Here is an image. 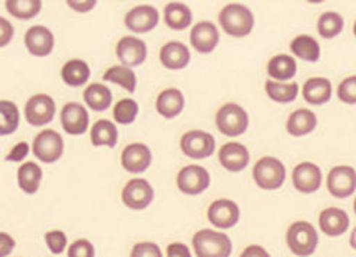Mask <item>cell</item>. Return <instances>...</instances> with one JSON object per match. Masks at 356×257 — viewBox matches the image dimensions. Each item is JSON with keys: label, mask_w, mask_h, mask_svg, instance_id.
Returning <instances> with one entry per match:
<instances>
[{"label": "cell", "mask_w": 356, "mask_h": 257, "mask_svg": "<svg viewBox=\"0 0 356 257\" xmlns=\"http://www.w3.org/2000/svg\"><path fill=\"white\" fill-rule=\"evenodd\" d=\"M218 22L227 35L233 38H245L252 34L254 28V15L245 5L230 3L221 9Z\"/></svg>", "instance_id": "cell-1"}, {"label": "cell", "mask_w": 356, "mask_h": 257, "mask_svg": "<svg viewBox=\"0 0 356 257\" xmlns=\"http://www.w3.org/2000/svg\"><path fill=\"white\" fill-rule=\"evenodd\" d=\"M197 257H230L233 251L232 240L227 234L214 230H201L192 238Z\"/></svg>", "instance_id": "cell-2"}, {"label": "cell", "mask_w": 356, "mask_h": 257, "mask_svg": "<svg viewBox=\"0 0 356 257\" xmlns=\"http://www.w3.org/2000/svg\"><path fill=\"white\" fill-rule=\"evenodd\" d=\"M286 179L285 165L280 158L265 156L253 166V181L264 190H277L282 188Z\"/></svg>", "instance_id": "cell-3"}, {"label": "cell", "mask_w": 356, "mask_h": 257, "mask_svg": "<svg viewBox=\"0 0 356 257\" xmlns=\"http://www.w3.org/2000/svg\"><path fill=\"white\" fill-rule=\"evenodd\" d=\"M216 125L218 131L227 137H240L248 131L249 115L246 109L238 103H224L216 115Z\"/></svg>", "instance_id": "cell-4"}, {"label": "cell", "mask_w": 356, "mask_h": 257, "mask_svg": "<svg viewBox=\"0 0 356 257\" xmlns=\"http://www.w3.org/2000/svg\"><path fill=\"white\" fill-rule=\"evenodd\" d=\"M286 244L296 256L309 257L318 246V234L310 222L297 221L286 231Z\"/></svg>", "instance_id": "cell-5"}, {"label": "cell", "mask_w": 356, "mask_h": 257, "mask_svg": "<svg viewBox=\"0 0 356 257\" xmlns=\"http://www.w3.org/2000/svg\"><path fill=\"white\" fill-rule=\"evenodd\" d=\"M32 153L44 165H53L63 157L64 140L54 130H42L32 141Z\"/></svg>", "instance_id": "cell-6"}, {"label": "cell", "mask_w": 356, "mask_h": 257, "mask_svg": "<svg viewBox=\"0 0 356 257\" xmlns=\"http://www.w3.org/2000/svg\"><path fill=\"white\" fill-rule=\"evenodd\" d=\"M57 112L54 99L50 94L37 93L25 103V119L32 126H44L53 122Z\"/></svg>", "instance_id": "cell-7"}, {"label": "cell", "mask_w": 356, "mask_h": 257, "mask_svg": "<svg viewBox=\"0 0 356 257\" xmlns=\"http://www.w3.org/2000/svg\"><path fill=\"white\" fill-rule=\"evenodd\" d=\"M182 153L193 160L211 157L216 151V138L213 134L201 130H191L181 138Z\"/></svg>", "instance_id": "cell-8"}, {"label": "cell", "mask_w": 356, "mask_h": 257, "mask_svg": "<svg viewBox=\"0 0 356 257\" xmlns=\"http://www.w3.org/2000/svg\"><path fill=\"white\" fill-rule=\"evenodd\" d=\"M176 185L185 195H200L211 185L209 172L198 165L185 166L177 173Z\"/></svg>", "instance_id": "cell-9"}, {"label": "cell", "mask_w": 356, "mask_h": 257, "mask_svg": "<svg viewBox=\"0 0 356 257\" xmlns=\"http://www.w3.org/2000/svg\"><path fill=\"white\" fill-rule=\"evenodd\" d=\"M327 190L337 199H346L356 190V170L352 166H334L327 174Z\"/></svg>", "instance_id": "cell-10"}, {"label": "cell", "mask_w": 356, "mask_h": 257, "mask_svg": "<svg viewBox=\"0 0 356 257\" xmlns=\"http://www.w3.org/2000/svg\"><path fill=\"white\" fill-rule=\"evenodd\" d=\"M154 198V189L149 181L136 178L128 181L122 189V202L133 211H143Z\"/></svg>", "instance_id": "cell-11"}, {"label": "cell", "mask_w": 356, "mask_h": 257, "mask_svg": "<svg viewBox=\"0 0 356 257\" xmlns=\"http://www.w3.org/2000/svg\"><path fill=\"white\" fill-rule=\"evenodd\" d=\"M63 130L69 135H82L89 130L90 117L86 106L79 102H69L60 112Z\"/></svg>", "instance_id": "cell-12"}, {"label": "cell", "mask_w": 356, "mask_h": 257, "mask_svg": "<svg viewBox=\"0 0 356 257\" xmlns=\"http://www.w3.org/2000/svg\"><path fill=\"white\" fill-rule=\"evenodd\" d=\"M160 22V13L152 5H140L128 10L124 16V25L134 34H145L153 31Z\"/></svg>", "instance_id": "cell-13"}, {"label": "cell", "mask_w": 356, "mask_h": 257, "mask_svg": "<svg viewBox=\"0 0 356 257\" xmlns=\"http://www.w3.org/2000/svg\"><path fill=\"white\" fill-rule=\"evenodd\" d=\"M153 163V153L143 142H131L121 153V165L125 172L140 174L147 170Z\"/></svg>", "instance_id": "cell-14"}, {"label": "cell", "mask_w": 356, "mask_h": 257, "mask_svg": "<svg viewBox=\"0 0 356 257\" xmlns=\"http://www.w3.org/2000/svg\"><path fill=\"white\" fill-rule=\"evenodd\" d=\"M189 41L192 48H195L200 54L213 53L220 44L218 26L209 21H201L192 26Z\"/></svg>", "instance_id": "cell-15"}, {"label": "cell", "mask_w": 356, "mask_h": 257, "mask_svg": "<svg viewBox=\"0 0 356 257\" xmlns=\"http://www.w3.org/2000/svg\"><path fill=\"white\" fill-rule=\"evenodd\" d=\"M115 54L121 64L128 67H137L147 60V44L137 37H122L117 42Z\"/></svg>", "instance_id": "cell-16"}, {"label": "cell", "mask_w": 356, "mask_h": 257, "mask_svg": "<svg viewBox=\"0 0 356 257\" xmlns=\"http://www.w3.org/2000/svg\"><path fill=\"white\" fill-rule=\"evenodd\" d=\"M207 217L220 230L233 229L240 219V208L230 199H217L208 208Z\"/></svg>", "instance_id": "cell-17"}, {"label": "cell", "mask_w": 356, "mask_h": 257, "mask_svg": "<svg viewBox=\"0 0 356 257\" xmlns=\"http://www.w3.org/2000/svg\"><path fill=\"white\" fill-rule=\"evenodd\" d=\"M25 47L28 53L34 57L50 56L56 47L54 34L42 25L31 26L25 34Z\"/></svg>", "instance_id": "cell-18"}, {"label": "cell", "mask_w": 356, "mask_h": 257, "mask_svg": "<svg viewBox=\"0 0 356 257\" xmlns=\"http://www.w3.org/2000/svg\"><path fill=\"white\" fill-rule=\"evenodd\" d=\"M218 162L225 170L238 173L241 170H245L250 163L249 149L245 144L237 141L225 142L218 151Z\"/></svg>", "instance_id": "cell-19"}, {"label": "cell", "mask_w": 356, "mask_h": 257, "mask_svg": "<svg viewBox=\"0 0 356 257\" xmlns=\"http://www.w3.org/2000/svg\"><path fill=\"white\" fill-rule=\"evenodd\" d=\"M323 183L321 169L313 162H302L293 170V185L301 194H314Z\"/></svg>", "instance_id": "cell-20"}, {"label": "cell", "mask_w": 356, "mask_h": 257, "mask_svg": "<svg viewBox=\"0 0 356 257\" xmlns=\"http://www.w3.org/2000/svg\"><path fill=\"white\" fill-rule=\"evenodd\" d=\"M159 58L168 70H184L191 61V51L181 41H169L160 48Z\"/></svg>", "instance_id": "cell-21"}, {"label": "cell", "mask_w": 356, "mask_h": 257, "mask_svg": "<svg viewBox=\"0 0 356 257\" xmlns=\"http://www.w3.org/2000/svg\"><path fill=\"white\" fill-rule=\"evenodd\" d=\"M185 108V96L177 88H168L161 90L156 99V110L165 119L179 117Z\"/></svg>", "instance_id": "cell-22"}, {"label": "cell", "mask_w": 356, "mask_h": 257, "mask_svg": "<svg viewBox=\"0 0 356 257\" xmlns=\"http://www.w3.org/2000/svg\"><path fill=\"white\" fill-rule=\"evenodd\" d=\"M349 215L341 208H326L318 217L320 230L329 237H339L345 234L349 229Z\"/></svg>", "instance_id": "cell-23"}, {"label": "cell", "mask_w": 356, "mask_h": 257, "mask_svg": "<svg viewBox=\"0 0 356 257\" xmlns=\"http://www.w3.org/2000/svg\"><path fill=\"white\" fill-rule=\"evenodd\" d=\"M332 82L326 77H312L302 86L304 101L313 106L326 105L332 99Z\"/></svg>", "instance_id": "cell-24"}, {"label": "cell", "mask_w": 356, "mask_h": 257, "mask_svg": "<svg viewBox=\"0 0 356 257\" xmlns=\"http://www.w3.org/2000/svg\"><path fill=\"white\" fill-rule=\"evenodd\" d=\"M318 119L313 110L300 108L294 110L286 119V133L293 137H305L317 128Z\"/></svg>", "instance_id": "cell-25"}, {"label": "cell", "mask_w": 356, "mask_h": 257, "mask_svg": "<svg viewBox=\"0 0 356 257\" xmlns=\"http://www.w3.org/2000/svg\"><path fill=\"white\" fill-rule=\"evenodd\" d=\"M118 137L117 124L109 119H98L90 128V142L93 147L115 149Z\"/></svg>", "instance_id": "cell-26"}, {"label": "cell", "mask_w": 356, "mask_h": 257, "mask_svg": "<svg viewBox=\"0 0 356 257\" xmlns=\"http://www.w3.org/2000/svg\"><path fill=\"white\" fill-rule=\"evenodd\" d=\"M268 74L275 82H289L297 74V61L289 54L273 56L268 63Z\"/></svg>", "instance_id": "cell-27"}, {"label": "cell", "mask_w": 356, "mask_h": 257, "mask_svg": "<svg viewBox=\"0 0 356 257\" xmlns=\"http://www.w3.org/2000/svg\"><path fill=\"white\" fill-rule=\"evenodd\" d=\"M63 82L70 88H80L89 82L90 67L85 60L72 58L61 67Z\"/></svg>", "instance_id": "cell-28"}, {"label": "cell", "mask_w": 356, "mask_h": 257, "mask_svg": "<svg viewBox=\"0 0 356 257\" xmlns=\"http://www.w3.org/2000/svg\"><path fill=\"white\" fill-rule=\"evenodd\" d=\"M83 101L95 112H104L114 102L111 89L102 83H90L83 92Z\"/></svg>", "instance_id": "cell-29"}, {"label": "cell", "mask_w": 356, "mask_h": 257, "mask_svg": "<svg viewBox=\"0 0 356 257\" xmlns=\"http://www.w3.org/2000/svg\"><path fill=\"white\" fill-rule=\"evenodd\" d=\"M165 24L173 31H184L192 25V10L181 2H172L165 6Z\"/></svg>", "instance_id": "cell-30"}, {"label": "cell", "mask_w": 356, "mask_h": 257, "mask_svg": "<svg viewBox=\"0 0 356 257\" xmlns=\"http://www.w3.org/2000/svg\"><path fill=\"white\" fill-rule=\"evenodd\" d=\"M289 50L297 58L309 63H317L321 56V48L312 35H297L289 44Z\"/></svg>", "instance_id": "cell-31"}, {"label": "cell", "mask_w": 356, "mask_h": 257, "mask_svg": "<svg viewBox=\"0 0 356 257\" xmlns=\"http://www.w3.org/2000/svg\"><path fill=\"white\" fill-rule=\"evenodd\" d=\"M44 172L40 165L35 162H26L18 169V185L22 192L28 195L37 194L41 182H42Z\"/></svg>", "instance_id": "cell-32"}, {"label": "cell", "mask_w": 356, "mask_h": 257, "mask_svg": "<svg viewBox=\"0 0 356 257\" xmlns=\"http://www.w3.org/2000/svg\"><path fill=\"white\" fill-rule=\"evenodd\" d=\"M265 90L268 98L277 103H291L294 102L300 94L298 83H286V82H275V80H266Z\"/></svg>", "instance_id": "cell-33"}, {"label": "cell", "mask_w": 356, "mask_h": 257, "mask_svg": "<svg viewBox=\"0 0 356 257\" xmlns=\"http://www.w3.org/2000/svg\"><path fill=\"white\" fill-rule=\"evenodd\" d=\"M102 77L105 82L118 85L129 93H134L137 90V74L133 72L131 67L124 66V64L109 67Z\"/></svg>", "instance_id": "cell-34"}, {"label": "cell", "mask_w": 356, "mask_h": 257, "mask_svg": "<svg viewBox=\"0 0 356 257\" xmlns=\"http://www.w3.org/2000/svg\"><path fill=\"white\" fill-rule=\"evenodd\" d=\"M21 122V112L18 105L12 101H0V135L6 137L18 130Z\"/></svg>", "instance_id": "cell-35"}, {"label": "cell", "mask_w": 356, "mask_h": 257, "mask_svg": "<svg viewBox=\"0 0 356 257\" xmlns=\"http://www.w3.org/2000/svg\"><path fill=\"white\" fill-rule=\"evenodd\" d=\"M343 26H345L343 16L333 10L321 13V16L317 21L318 35L325 40H332V38H336L337 35H341Z\"/></svg>", "instance_id": "cell-36"}, {"label": "cell", "mask_w": 356, "mask_h": 257, "mask_svg": "<svg viewBox=\"0 0 356 257\" xmlns=\"http://www.w3.org/2000/svg\"><path fill=\"white\" fill-rule=\"evenodd\" d=\"M5 6L13 18L29 21L41 12L42 0H6Z\"/></svg>", "instance_id": "cell-37"}, {"label": "cell", "mask_w": 356, "mask_h": 257, "mask_svg": "<svg viewBox=\"0 0 356 257\" xmlns=\"http://www.w3.org/2000/svg\"><path fill=\"white\" fill-rule=\"evenodd\" d=\"M140 112V106L137 101L131 98H124L118 101L114 106V119L120 125H129L136 122Z\"/></svg>", "instance_id": "cell-38"}, {"label": "cell", "mask_w": 356, "mask_h": 257, "mask_svg": "<svg viewBox=\"0 0 356 257\" xmlns=\"http://www.w3.org/2000/svg\"><path fill=\"white\" fill-rule=\"evenodd\" d=\"M337 98L346 105H356V76H349L339 83Z\"/></svg>", "instance_id": "cell-39"}, {"label": "cell", "mask_w": 356, "mask_h": 257, "mask_svg": "<svg viewBox=\"0 0 356 257\" xmlns=\"http://www.w3.org/2000/svg\"><path fill=\"white\" fill-rule=\"evenodd\" d=\"M45 243L53 254H61L67 247V235L60 230L48 231L45 234Z\"/></svg>", "instance_id": "cell-40"}, {"label": "cell", "mask_w": 356, "mask_h": 257, "mask_svg": "<svg viewBox=\"0 0 356 257\" xmlns=\"http://www.w3.org/2000/svg\"><path fill=\"white\" fill-rule=\"evenodd\" d=\"M69 257H95V247L86 238L76 240L69 247Z\"/></svg>", "instance_id": "cell-41"}, {"label": "cell", "mask_w": 356, "mask_h": 257, "mask_svg": "<svg viewBox=\"0 0 356 257\" xmlns=\"http://www.w3.org/2000/svg\"><path fill=\"white\" fill-rule=\"evenodd\" d=\"M131 257H163V254L156 243L141 242L133 247Z\"/></svg>", "instance_id": "cell-42"}, {"label": "cell", "mask_w": 356, "mask_h": 257, "mask_svg": "<svg viewBox=\"0 0 356 257\" xmlns=\"http://www.w3.org/2000/svg\"><path fill=\"white\" fill-rule=\"evenodd\" d=\"M29 144L25 141H21L18 144H15V146L9 150L8 156H6V162H12V163H21L24 160L28 157L29 154Z\"/></svg>", "instance_id": "cell-43"}, {"label": "cell", "mask_w": 356, "mask_h": 257, "mask_svg": "<svg viewBox=\"0 0 356 257\" xmlns=\"http://www.w3.org/2000/svg\"><path fill=\"white\" fill-rule=\"evenodd\" d=\"M66 3L76 13H89L95 9L98 0H66Z\"/></svg>", "instance_id": "cell-44"}, {"label": "cell", "mask_w": 356, "mask_h": 257, "mask_svg": "<svg viewBox=\"0 0 356 257\" xmlns=\"http://www.w3.org/2000/svg\"><path fill=\"white\" fill-rule=\"evenodd\" d=\"M15 29L6 18H0V47L5 48L13 38Z\"/></svg>", "instance_id": "cell-45"}, {"label": "cell", "mask_w": 356, "mask_h": 257, "mask_svg": "<svg viewBox=\"0 0 356 257\" xmlns=\"http://www.w3.org/2000/svg\"><path fill=\"white\" fill-rule=\"evenodd\" d=\"M166 257H192L191 250L184 243H172L168 246Z\"/></svg>", "instance_id": "cell-46"}, {"label": "cell", "mask_w": 356, "mask_h": 257, "mask_svg": "<svg viewBox=\"0 0 356 257\" xmlns=\"http://www.w3.org/2000/svg\"><path fill=\"white\" fill-rule=\"evenodd\" d=\"M13 249H15V240L6 233L0 234V256L6 257Z\"/></svg>", "instance_id": "cell-47"}, {"label": "cell", "mask_w": 356, "mask_h": 257, "mask_svg": "<svg viewBox=\"0 0 356 257\" xmlns=\"http://www.w3.org/2000/svg\"><path fill=\"white\" fill-rule=\"evenodd\" d=\"M240 257H270V254L262 247V246H248L245 250H243Z\"/></svg>", "instance_id": "cell-48"}, {"label": "cell", "mask_w": 356, "mask_h": 257, "mask_svg": "<svg viewBox=\"0 0 356 257\" xmlns=\"http://www.w3.org/2000/svg\"><path fill=\"white\" fill-rule=\"evenodd\" d=\"M349 244L353 250H356V227L352 230V234H350V238H349Z\"/></svg>", "instance_id": "cell-49"}, {"label": "cell", "mask_w": 356, "mask_h": 257, "mask_svg": "<svg viewBox=\"0 0 356 257\" xmlns=\"http://www.w3.org/2000/svg\"><path fill=\"white\" fill-rule=\"evenodd\" d=\"M307 2H309V3H313V5H318V3H323V2H325V0H307Z\"/></svg>", "instance_id": "cell-50"}, {"label": "cell", "mask_w": 356, "mask_h": 257, "mask_svg": "<svg viewBox=\"0 0 356 257\" xmlns=\"http://www.w3.org/2000/svg\"><path fill=\"white\" fill-rule=\"evenodd\" d=\"M353 213H355V215H356V198H355V201H353Z\"/></svg>", "instance_id": "cell-51"}, {"label": "cell", "mask_w": 356, "mask_h": 257, "mask_svg": "<svg viewBox=\"0 0 356 257\" xmlns=\"http://www.w3.org/2000/svg\"><path fill=\"white\" fill-rule=\"evenodd\" d=\"M353 34H355V37H356V21H355V24H353Z\"/></svg>", "instance_id": "cell-52"}]
</instances>
